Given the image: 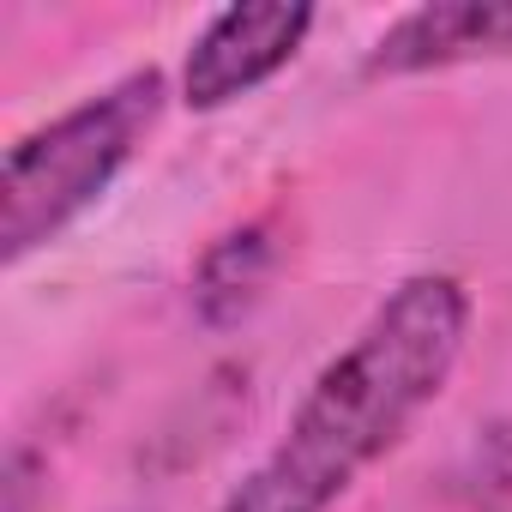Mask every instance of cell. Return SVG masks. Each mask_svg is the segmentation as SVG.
Wrapping results in <instances>:
<instances>
[{
    "mask_svg": "<svg viewBox=\"0 0 512 512\" xmlns=\"http://www.w3.org/2000/svg\"><path fill=\"white\" fill-rule=\"evenodd\" d=\"M470 332V296L446 272L404 278L344 356L320 368L284 440L266 452L223 512H332L368 464L440 398Z\"/></svg>",
    "mask_w": 512,
    "mask_h": 512,
    "instance_id": "obj_1",
    "label": "cell"
},
{
    "mask_svg": "<svg viewBox=\"0 0 512 512\" xmlns=\"http://www.w3.org/2000/svg\"><path fill=\"white\" fill-rule=\"evenodd\" d=\"M163 109V73H133L61 121L25 133L0 163V260L19 266L109 193Z\"/></svg>",
    "mask_w": 512,
    "mask_h": 512,
    "instance_id": "obj_2",
    "label": "cell"
},
{
    "mask_svg": "<svg viewBox=\"0 0 512 512\" xmlns=\"http://www.w3.org/2000/svg\"><path fill=\"white\" fill-rule=\"evenodd\" d=\"M308 31H314L308 0H241V7H223L187 49L181 103L223 109L247 91H260L272 73H284L296 61Z\"/></svg>",
    "mask_w": 512,
    "mask_h": 512,
    "instance_id": "obj_3",
    "label": "cell"
},
{
    "mask_svg": "<svg viewBox=\"0 0 512 512\" xmlns=\"http://www.w3.org/2000/svg\"><path fill=\"white\" fill-rule=\"evenodd\" d=\"M512 55V0H434L404 13L368 55V73H428Z\"/></svg>",
    "mask_w": 512,
    "mask_h": 512,
    "instance_id": "obj_4",
    "label": "cell"
},
{
    "mask_svg": "<svg viewBox=\"0 0 512 512\" xmlns=\"http://www.w3.org/2000/svg\"><path fill=\"white\" fill-rule=\"evenodd\" d=\"M272 266H278V241L266 223H241L229 235H217L199 266H193V308L211 332L235 326L241 314H253V302L266 296L272 284Z\"/></svg>",
    "mask_w": 512,
    "mask_h": 512,
    "instance_id": "obj_5",
    "label": "cell"
}]
</instances>
